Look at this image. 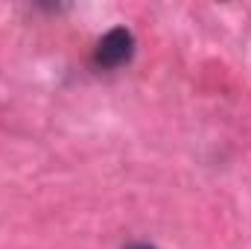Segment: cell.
Returning <instances> with one entry per match:
<instances>
[{"mask_svg":"<svg viewBox=\"0 0 251 249\" xmlns=\"http://www.w3.org/2000/svg\"><path fill=\"white\" fill-rule=\"evenodd\" d=\"M126 249H155V247H146V244H131V247H126Z\"/></svg>","mask_w":251,"mask_h":249,"instance_id":"2","label":"cell"},{"mask_svg":"<svg viewBox=\"0 0 251 249\" xmlns=\"http://www.w3.org/2000/svg\"><path fill=\"white\" fill-rule=\"evenodd\" d=\"M131 50H134L131 32L123 30V27H117V30H111V32H105L100 38V44H97V62L105 64V67H117V64L131 59Z\"/></svg>","mask_w":251,"mask_h":249,"instance_id":"1","label":"cell"}]
</instances>
